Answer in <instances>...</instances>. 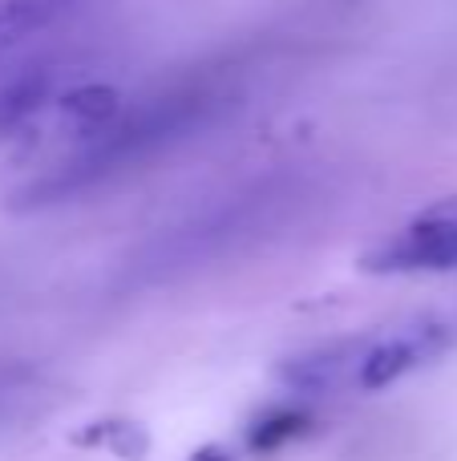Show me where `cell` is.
Masks as SVG:
<instances>
[{
	"mask_svg": "<svg viewBox=\"0 0 457 461\" xmlns=\"http://www.w3.org/2000/svg\"><path fill=\"white\" fill-rule=\"evenodd\" d=\"M243 105V89L235 73L207 69L178 77L175 86L134 102V110L113 113L73 158H65L57 170H49L40 183L24 191V199L45 207L65 203L73 194H85L94 186H105L113 178L142 170L146 162L186 146L202 130H215L231 110Z\"/></svg>",
	"mask_w": 457,
	"mask_h": 461,
	"instance_id": "1",
	"label": "cell"
},
{
	"mask_svg": "<svg viewBox=\"0 0 457 461\" xmlns=\"http://www.w3.org/2000/svg\"><path fill=\"white\" fill-rule=\"evenodd\" d=\"M296 194H300L296 178H283V183L272 178V183L251 186V191L202 211L186 227H175L162 243H154L142 255V267H150L154 276H170V271L194 267L199 259H211V255H227L239 239L259 235L267 223H280Z\"/></svg>",
	"mask_w": 457,
	"mask_h": 461,
	"instance_id": "2",
	"label": "cell"
},
{
	"mask_svg": "<svg viewBox=\"0 0 457 461\" xmlns=\"http://www.w3.org/2000/svg\"><path fill=\"white\" fill-rule=\"evenodd\" d=\"M457 340V316H426L417 324L393 328L389 336H364L361 368H356V389L377 393L385 384H397L413 368L429 365Z\"/></svg>",
	"mask_w": 457,
	"mask_h": 461,
	"instance_id": "3",
	"label": "cell"
},
{
	"mask_svg": "<svg viewBox=\"0 0 457 461\" xmlns=\"http://www.w3.org/2000/svg\"><path fill=\"white\" fill-rule=\"evenodd\" d=\"M372 271H450L457 267V194L401 227L364 259Z\"/></svg>",
	"mask_w": 457,
	"mask_h": 461,
	"instance_id": "4",
	"label": "cell"
},
{
	"mask_svg": "<svg viewBox=\"0 0 457 461\" xmlns=\"http://www.w3.org/2000/svg\"><path fill=\"white\" fill-rule=\"evenodd\" d=\"M364 340H336L328 348L304 352V357L283 365V384L304 397H328L340 389H356V368H361Z\"/></svg>",
	"mask_w": 457,
	"mask_h": 461,
	"instance_id": "5",
	"label": "cell"
},
{
	"mask_svg": "<svg viewBox=\"0 0 457 461\" xmlns=\"http://www.w3.org/2000/svg\"><path fill=\"white\" fill-rule=\"evenodd\" d=\"M77 0H0V53L53 29Z\"/></svg>",
	"mask_w": 457,
	"mask_h": 461,
	"instance_id": "6",
	"label": "cell"
},
{
	"mask_svg": "<svg viewBox=\"0 0 457 461\" xmlns=\"http://www.w3.org/2000/svg\"><path fill=\"white\" fill-rule=\"evenodd\" d=\"M40 97H45V77L13 81V86L0 94V134H4V130H13V126H21V122L40 105Z\"/></svg>",
	"mask_w": 457,
	"mask_h": 461,
	"instance_id": "7",
	"label": "cell"
}]
</instances>
